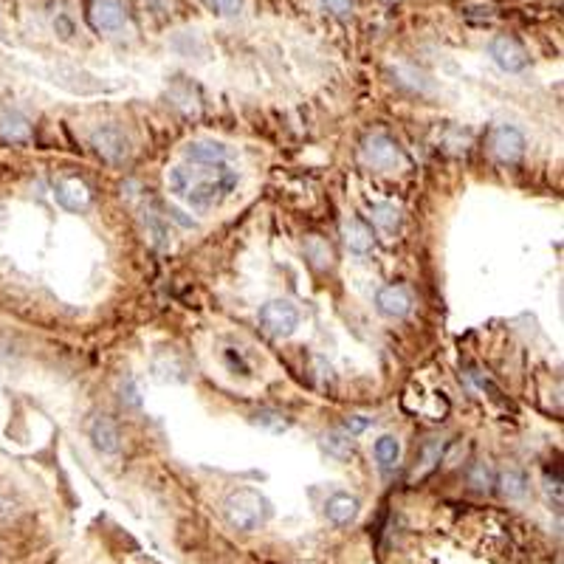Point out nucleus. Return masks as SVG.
<instances>
[{
  "mask_svg": "<svg viewBox=\"0 0 564 564\" xmlns=\"http://www.w3.org/2000/svg\"><path fill=\"white\" fill-rule=\"evenodd\" d=\"M28 133H31L28 119L20 113H6L4 119H0V136L6 141H26Z\"/></svg>",
  "mask_w": 564,
  "mask_h": 564,
  "instance_id": "f3484780",
  "label": "nucleus"
},
{
  "mask_svg": "<svg viewBox=\"0 0 564 564\" xmlns=\"http://www.w3.org/2000/svg\"><path fill=\"white\" fill-rule=\"evenodd\" d=\"M370 426H373V421H370V418H364V415H350V418L344 421V432L353 438V435L367 432Z\"/></svg>",
  "mask_w": 564,
  "mask_h": 564,
  "instance_id": "b1692460",
  "label": "nucleus"
},
{
  "mask_svg": "<svg viewBox=\"0 0 564 564\" xmlns=\"http://www.w3.org/2000/svg\"><path fill=\"white\" fill-rule=\"evenodd\" d=\"M359 511H361L359 496L347 494V491H336V494H330V496H327V503H325V517H327L330 522H334V525H339V528L356 522Z\"/></svg>",
  "mask_w": 564,
  "mask_h": 564,
  "instance_id": "9d476101",
  "label": "nucleus"
},
{
  "mask_svg": "<svg viewBox=\"0 0 564 564\" xmlns=\"http://www.w3.org/2000/svg\"><path fill=\"white\" fill-rule=\"evenodd\" d=\"M319 4H322L330 14H350V12H353V0H319Z\"/></svg>",
  "mask_w": 564,
  "mask_h": 564,
  "instance_id": "bb28decb",
  "label": "nucleus"
},
{
  "mask_svg": "<svg viewBox=\"0 0 564 564\" xmlns=\"http://www.w3.org/2000/svg\"><path fill=\"white\" fill-rule=\"evenodd\" d=\"M496 486H500V494L505 496V500H522V496L528 494V477L522 469L517 466H508L500 471V477H496Z\"/></svg>",
  "mask_w": 564,
  "mask_h": 564,
  "instance_id": "2eb2a0df",
  "label": "nucleus"
},
{
  "mask_svg": "<svg viewBox=\"0 0 564 564\" xmlns=\"http://www.w3.org/2000/svg\"><path fill=\"white\" fill-rule=\"evenodd\" d=\"M127 20L125 6L119 0H96L91 6V26L96 31H119Z\"/></svg>",
  "mask_w": 564,
  "mask_h": 564,
  "instance_id": "f8f14e48",
  "label": "nucleus"
},
{
  "mask_svg": "<svg viewBox=\"0 0 564 564\" xmlns=\"http://www.w3.org/2000/svg\"><path fill=\"white\" fill-rule=\"evenodd\" d=\"M260 327L274 339H288L300 327V310L288 300H271L260 308Z\"/></svg>",
  "mask_w": 564,
  "mask_h": 564,
  "instance_id": "7ed1b4c3",
  "label": "nucleus"
},
{
  "mask_svg": "<svg viewBox=\"0 0 564 564\" xmlns=\"http://www.w3.org/2000/svg\"><path fill=\"white\" fill-rule=\"evenodd\" d=\"M488 54H491V60L500 65L503 71H508V74H520V71H525L528 68V62H530V57H528V52L525 48L513 40V37H494L491 40V45H488Z\"/></svg>",
  "mask_w": 564,
  "mask_h": 564,
  "instance_id": "0eeeda50",
  "label": "nucleus"
},
{
  "mask_svg": "<svg viewBox=\"0 0 564 564\" xmlns=\"http://www.w3.org/2000/svg\"><path fill=\"white\" fill-rule=\"evenodd\" d=\"M373 452H375L378 466L384 469V471H390V469H395L398 457H401V443H398V438H392V435H381L375 440V449Z\"/></svg>",
  "mask_w": 564,
  "mask_h": 564,
  "instance_id": "dca6fc26",
  "label": "nucleus"
},
{
  "mask_svg": "<svg viewBox=\"0 0 564 564\" xmlns=\"http://www.w3.org/2000/svg\"><path fill=\"white\" fill-rule=\"evenodd\" d=\"M231 150L223 141L214 139H195L184 147V161H201V164H229Z\"/></svg>",
  "mask_w": 564,
  "mask_h": 564,
  "instance_id": "9b49d317",
  "label": "nucleus"
},
{
  "mask_svg": "<svg viewBox=\"0 0 564 564\" xmlns=\"http://www.w3.org/2000/svg\"><path fill=\"white\" fill-rule=\"evenodd\" d=\"M144 229H147V238H150V243L156 248H167L170 246V229L156 212H144Z\"/></svg>",
  "mask_w": 564,
  "mask_h": 564,
  "instance_id": "a211bd4d",
  "label": "nucleus"
},
{
  "mask_svg": "<svg viewBox=\"0 0 564 564\" xmlns=\"http://www.w3.org/2000/svg\"><path fill=\"white\" fill-rule=\"evenodd\" d=\"M375 308L387 319H404L412 310V296L404 286H384L375 294Z\"/></svg>",
  "mask_w": 564,
  "mask_h": 564,
  "instance_id": "6e6552de",
  "label": "nucleus"
},
{
  "mask_svg": "<svg viewBox=\"0 0 564 564\" xmlns=\"http://www.w3.org/2000/svg\"><path fill=\"white\" fill-rule=\"evenodd\" d=\"M469 486L477 488V491H488L494 486V474H491V466L488 463H474L471 471H469Z\"/></svg>",
  "mask_w": 564,
  "mask_h": 564,
  "instance_id": "4be33fe9",
  "label": "nucleus"
},
{
  "mask_svg": "<svg viewBox=\"0 0 564 564\" xmlns=\"http://www.w3.org/2000/svg\"><path fill=\"white\" fill-rule=\"evenodd\" d=\"M91 147L96 150V156L108 164H122L130 158V139H127V133L116 125L96 127L91 133Z\"/></svg>",
  "mask_w": 564,
  "mask_h": 564,
  "instance_id": "20e7f679",
  "label": "nucleus"
},
{
  "mask_svg": "<svg viewBox=\"0 0 564 564\" xmlns=\"http://www.w3.org/2000/svg\"><path fill=\"white\" fill-rule=\"evenodd\" d=\"M206 4H209L212 12H218V14H226V18H231V14L240 12L243 0H206Z\"/></svg>",
  "mask_w": 564,
  "mask_h": 564,
  "instance_id": "393cba45",
  "label": "nucleus"
},
{
  "mask_svg": "<svg viewBox=\"0 0 564 564\" xmlns=\"http://www.w3.org/2000/svg\"><path fill=\"white\" fill-rule=\"evenodd\" d=\"M342 238H344L347 248H350L353 254H367V252H373V246H375L373 229L364 221H359V218H347L342 223Z\"/></svg>",
  "mask_w": 564,
  "mask_h": 564,
  "instance_id": "4468645a",
  "label": "nucleus"
},
{
  "mask_svg": "<svg viewBox=\"0 0 564 564\" xmlns=\"http://www.w3.org/2000/svg\"><path fill=\"white\" fill-rule=\"evenodd\" d=\"M223 517L229 522V528L235 530H257L260 525L269 522L271 517V503L265 500V496L254 488H238L226 496L223 503Z\"/></svg>",
  "mask_w": 564,
  "mask_h": 564,
  "instance_id": "f03ea898",
  "label": "nucleus"
},
{
  "mask_svg": "<svg viewBox=\"0 0 564 564\" xmlns=\"http://www.w3.org/2000/svg\"><path fill=\"white\" fill-rule=\"evenodd\" d=\"M370 218L378 229H384V231H395L398 223H401V214H398V209L392 204H373Z\"/></svg>",
  "mask_w": 564,
  "mask_h": 564,
  "instance_id": "aec40b11",
  "label": "nucleus"
},
{
  "mask_svg": "<svg viewBox=\"0 0 564 564\" xmlns=\"http://www.w3.org/2000/svg\"><path fill=\"white\" fill-rule=\"evenodd\" d=\"M361 158L373 170H392L395 164L401 161V150H398V144L387 133H373V136H367L361 144Z\"/></svg>",
  "mask_w": 564,
  "mask_h": 564,
  "instance_id": "39448f33",
  "label": "nucleus"
},
{
  "mask_svg": "<svg viewBox=\"0 0 564 564\" xmlns=\"http://www.w3.org/2000/svg\"><path fill=\"white\" fill-rule=\"evenodd\" d=\"M305 254L313 260V265H319V269H327L330 257H334V254H330V246L322 238H308L305 240Z\"/></svg>",
  "mask_w": 564,
  "mask_h": 564,
  "instance_id": "412c9836",
  "label": "nucleus"
},
{
  "mask_svg": "<svg viewBox=\"0 0 564 564\" xmlns=\"http://www.w3.org/2000/svg\"><path fill=\"white\" fill-rule=\"evenodd\" d=\"M54 195H57V204L68 212H82V209L91 206V189H88L85 181H79V178L60 181Z\"/></svg>",
  "mask_w": 564,
  "mask_h": 564,
  "instance_id": "ddd939ff",
  "label": "nucleus"
},
{
  "mask_svg": "<svg viewBox=\"0 0 564 564\" xmlns=\"http://www.w3.org/2000/svg\"><path fill=\"white\" fill-rule=\"evenodd\" d=\"M322 446H325L327 455H334V457H339V460H344V457L353 455V438L347 435V432H327V435L322 438Z\"/></svg>",
  "mask_w": 564,
  "mask_h": 564,
  "instance_id": "6ab92c4d",
  "label": "nucleus"
},
{
  "mask_svg": "<svg viewBox=\"0 0 564 564\" xmlns=\"http://www.w3.org/2000/svg\"><path fill=\"white\" fill-rule=\"evenodd\" d=\"M488 144H491V153L503 164H517L525 156V136L511 125H496L491 130Z\"/></svg>",
  "mask_w": 564,
  "mask_h": 564,
  "instance_id": "423d86ee",
  "label": "nucleus"
},
{
  "mask_svg": "<svg viewBox=\"0 0 564 564\" xmlns=\"http://www.w3.org/2000/svg\"><path fill=\"white\" fill-rule=\"evenodd\" d=\"M91 440L96 446V452L102 455H116L122 449V432L119 426L113 423V418H108V415H96V418L91 421Z\"/></svg>",
  "mask_w": 564,
  "mask_h": 564,
  "instance_id": "1a4fd4ad",
  "label": "nucleus"
},
{
  "mask_svg": "<svg viewBox=\"0 0 564 564\" xmlns=\"http://www.w3.org/2000/svg\"><path fill=\"white\" fill-rule=\"evenodd\" d=\"M254 423L265 426V429H274V432H286V429L291 426V421H282V415H277V412H257Z\"/></svg>",
  "mask_w": 564,
  "mask_h": 564,
  "instance_id": "5701e85b",
  "label": "nucleus"
},
{
  "mask_svg": "<svg viewBox=\"0 0 564 564\" xmlns=\"http://www.w3.org/2000/svg\"><path fill=\"white\" fill-rule=\"evenodd\" d=\"M122 401H125L127 407H139V404H141L139 387H136V381H133V378H125V384H122Z\"/></svg>",
  "mask_w": 564,
  "mask_h": 564,
  "instance_id": "a878e982",
  "label": "nucleus"
},
{
  "mask_svg": "<svg viewBox=\"0 0 564 564\" xmlns=\"http://www.w3.org/2000/svg\"><path fill=\"white\" fill-rule=\"evenodd\" d=\"M238 170L229 164H201L184 161L170 170L167 187L170 192L192 209H214L238 189Z\"/></svg>",
  "mask_w": 564,
  "mask_h": 564,
  "instance_id": "f257e3e1",
  "label": "nucleus"
}]
</instances>
